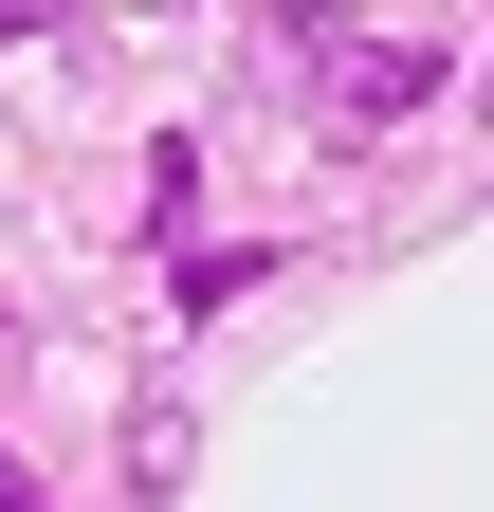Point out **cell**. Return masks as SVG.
I'll use <instances>...</instances> for the list:
<instances>
[{
	"label": "cell",
	"instance_id": "cell-1",
	"mask_svg": "<svg viewBox=\"0 0 494 512\" xmlns=\"http://www.w3.org/2000/svg\"><path fill=\"white\" fill-rule=\"evenodd\" d=\"M293 55H312L330 128H385V110H421V92L458 74V37H330V19H293Z\"/></svg>",
	"mask_w": 494,
	"mask_h": 512
},
{
	"label": "cell",
	"instance_id": "cell-2",
	"mask_svg": "<svg viewBox=\"0 0 494 512\" xmlns=\"http://www.w3.org/2000/svg\"><path fill=\"white\" fill-rule=\"evenodd\" d=\"M0 366H19V330H0Z\"/></svg>",
	"mask_w": 494,
	"mask_h": 512
}]
</instances>
